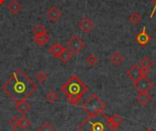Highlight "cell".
<instances>
[{"mask_svg": "<svg viewBox=\"0 0 156 131\" xmlns=\"http://www.w3.org/2000/svg\"><path fill=\"white\" fill-rule=\"evenodd\" d=\"M46 99L50 104H54L58 100V95H57V93L54 90H49L48 93L46 95Z\"/></svg>", "mask_w": 156, "mask_h": 131, "instance_id": "cell-20", "label": "cell"}, {"mask_svg": "<svg viewBox=\"0 0 156 131\" xmlns=\"http://www.w3.org/2000/svg\"><path fill=\"white\" fill-rule=\"evenodd\" d=\"M0 38H1V35H0Z\"/></svg>", "mask_w": 156, "mask_h": 131, "instance_id": "cell-32", "label": "cell"}, {"mask_svg": "<svg viewBox=\"0 0 156 131\" xmlns=\"http://www.w3.org/2000/svg\"><path fill=\"white\" fill-rule=\"evenodd\" d=\"M72 57V53L71 51L68 49V48H64L63 51H61L60 55L58 56V59L63 62V63H67L71 60Z\"/></svg>", "mask_w": 156, "mask_h": 131, "instance_id": "cell-17", "label": "cell"}, {"mask_svg": "<svg viewBox=\"0 0 156 131\" xmlns=\"http://www.w3.org/2000/svg\"><path fill=\"white\" fill-rule=\"evenodd\" d=\"M67 47L71 51V53L78 54L82 51V49L86 47V43L80 37L73 35L70 38V39L67 42Z\"/></svg>", "mask_w": 156, "mask_h": 131, "instance_id": "cell-5", "label": "cell"}, {"mask_svg": "<svg viewBox=\"0 0 156 131\" xmlns=\"http://www.w3.org/2000/svg\"><path fill=\"white\" fill-rule=\"evenodd\" d=\"M50 39V37L47 34V33H43V34H39V35H35L33 40L34 42L38 45V46H43L46 43H48Z\"/></svg>", "mask_w": 156, "mask_h": 131, "instance_id": "cell-14", "label": "cell"}, {"mask_svg": "<svg viewBox=\"0 0 156 131\" xmlns=\"http://www.w3.org/2000/svg\"><path fill=\"white\" fill-rule=\"evenodd\" d=\"M135 99L137 100V102L143 106V107H146L150 101L153 99V96L148 93V92H140L136 96H135Z\"/></svg>", "mask_w": 156, "mask_h": 131, "instance_id": "cell-10", "label": "cell"}, {"mask_svg": "<svg viewBox=\"0 0 156 131\" xmlns=\"http://www.w3.org/2000/svg\"><path fill=\"white\" fill-rule=\"evenodd\" d=\"M31 108V105L27 101V100H21L16 102V106H15V109L20 113L21 115H25L27 114Z\"/></svg>", "mask_w": 156, "mask_h": 131, "instance_id": "cell-12", "label": "cell"}, {"mask_svg": "<svg viewBox=\"0 0 156 131\" xmlns=\"http://www.w3.org/2000/svg\"><path fill=\"white\" fill-rule=\"evenodd\" d=\"M152 3H154V9H153V11H152V13H151V15H150V18H152L154 16V13H155L156 11V0H150Z\"/></svg>", "mask_w": 156, "mask_h": 131, "instance_id": "cell-28", "label": "cell"}, {"mask_svg": "<svg viewBox=\"0 0 156 131\" xmlns=\"http://www.w3.org/2000/svg\"><path fill=\"white\" fill-rule=\"evenodd\" d=\"M135 40L140 46H146L151 41V36L146 32V26H144L143 30L135 37Z\"/></svg>", "mask_w": 156, "mask_h": 131, "instance_id": "cell-9", "label": "cell"}, {"mask_svg": "<svg viewBox=\"0 0 156 131\" xmlns=\"http://www.w3.org/2000/svg\"><path fill=\"white\" fill-rule=\"evenodd\" d=\"M154 86L153 82L147 77V74H144L139 80L134 82L135 89L140 92H149Z\"/></svg>", "mask_w": 156, "mask_h": 131, "instance_id": "cell-6", "label": "cell"}, {"mask_svg": "<svg viewBox=\"0 0 156 131\" xmlns=\"http://www.w3.org/2000/svg\"><path fill=\"white\" fill-rule=\"evenodd\" d=\"M9 125L11 128H13L14 129H16L18 127H19V124H20V118L17 117V116H14L13 118H10L9 120Z\"/></svg>", "mask_w": 156, "mask_h": 131, "instance_id": "cell-24", "label": "cell"}, {"mask_svg": "<svg viewBox=\"0 0 156 131\" xmlns=\"http://www.w3.org/2000/svg\"><path fill=\"white\" fill-rule=\"evenodd\" d=\"M110 121H111L112 125L115 129H118L119 127H120V125L122 123L123 119H122V118L121 116H119L118 114H114L113 116L110 117Z\"/></svg>", "mask_w": 156, "mask_h": 131, "instance_id": "cell-19", "label": "cell"}, {"mask_svg": "<svg viewBox=\"0 0 156 131\" xmlns=\"http://www.w3.org/2000/svg\"><path fill=\"white\" fill-rule=\"evenodd\" d=\"M110 60H111V62L114 64V65H121L123 62H124V56L121 53V52H118V51H116V52H114L112 56H111V58H110Z\"/></svg>", "mask_w": 156, "mask_h": 131, "instance_id": "cell-18", "label": "cell"}, {"mask_svg": "<svg viewBox=\"0 0 156 131\" xmlns=\"http://www.w3.org/2000/svg\"><path fill=\"white\" fill-rule=\"evenodd\" d=\"M5 2V0H0V6H1V5H3Z\"/></svg>", "mask_w": 156, "mask_h": 131, "instance_id": "cell-30", "label": "cell"}, {"mask_svg": "<svg viewBox=\"0 0 156 131\" xmlns=\"http://www.w3.org/2000/svg\"><path fill=\"white\" fill-rule=\"evenodd\" d=\"M47 17L48 18L52 21V22H56L58 21L61 17H62V12L56 6H52L51 8H49L47 12Z\"/></svg>", "mask_w": 156, "mask_h": 131, "instance_id": "cell-11", "label": "cell"}, {"mask_svg": "<svg viewBox=\"0 0 156 131\" xmlns=\"http://www.w3.org/2000/svg\"><path fill=\"white\" fill-rule=\"evenodd\" d=\"M129 20H130V22H131L133 25H138V24L141 22V20H142V17H141L138 13L133 12V13H132V15L129 17Z\"/></svg>", "mask_w": 156, "mask_h": 131, "instance_id": "cell-21", "label": "cell"}, {"mask_svg": "<svg viewBox=\"0 0 156 131\" xmlns=\"http://www.w3.org/2000/svg\"><path fill=\"white\" fill-rule=\"evenodd\" d=\"M30 124H31V122H30V120H29L27 118L23 117L22 118H20V124H19V127L21 128V129H23V130L27 129L30 126Z\"/></svg>", "mask_w": 156, "mask_h": 131, "instance_id": "cell-25", "label": "cell"}, {"mask_svg": "<svg viewBox=\"0 0 156 131\" xmlns=\"http://www.w3.org/2000/svg\"><path fill=\"white\" fill-rule=\"evenodd\" d=\"M36 79L40 83V84H44L47 80H48V74L45 73L43 71H40L37 73L36 75Z\"/></svg>", "mask_w": 156, "mask_h": 131, "instance_id": "cell-26", "label": "cell"}, {"mask_svg": "<svg viewBox=\"0 0 156 131\" xmlns=\"http://www.w3.org/2000/svg\"><path fill=\"white\" fill-rule=\"evenodd\" d=\"M153 61L150 59V57L145 56L144 58H143V60L140 62V67L143 70V72L144 73V74H148L150 70L153 67Z\"/></svg>", "mask_w": 156, "mask_h": 131, "instance_id": "cell-13", "label": "cell"}, {"mask_svg": "<svg viewBox=\"0 0 156 131\" xmlns=\"http://www.w3.org/2000/svg\"><path fill=\"white\" fill-rule=\"evenodd\" d=\"M2 90L15 102L28 99L38 88L37 84L25 72L17 69L12 76L3 84Z\"/></svg>", "mask_w": 156, "mask_h": 131, "instance_id": "cell-1", "label": "cell"}, {"mask_svg": "<svg viewBox=\"0 0 156 131\" xmlns=\"http://www.w3.org/2000/svg\"><path fill=\"white\" fill-rule=\"evenodd\" d=\"M7 8H8L9 12H10L11 14H13V15H16V14H18V13H19V11L21 10L22 6H21V4L19 3V1H18V0H12V1L9 3V5H8Z\"/></svg>", "mask_w": 156, "mask_h": 131, "instance_id": "cell-15", "label": "cell"}, {"mask_svg": "<svg viewBox=\"0 0 156 131\" xmlns=\"http://www.w3.org/2000/svg\"><path fill=\"white\" fill-rule=\"evenodd\" d=\"M11 131H17L16 129H13V130H11Z\"/></svg>", "mask_w": 156, "mask_h": 131, "instance_id": "cell-31", "label": "cell"}, {"mask_svg": "<svg viewBox=\"0 0 156 131\" xmlns=\"http://www.w3.org/2000/svg\"><path fill=\"white\" fill-rule=\"evenodd\" d=\"M144 131H155V130H154V129H152V128H147V129H146Z\"/></svg>", "mask_w": 156, "mask_h": 131, "instance_id": "cell-29", "label": "cell"}, {"mask_svg": "<svg viewBox=\"0 0 156 131\" xmlns=\"http://www.w3.org/2000/svg\"><path fill=\"white\" fill-rule=\"evenodd\" d=\"M78 27L80 28V30L83 33H90L94 28V22L88 17H83L78 24Z\"/></svg>", "mask_w": 156, "mask_h": 131, "instance_id": "cell-8", "label": "cell"}, {"mask_svg": "<svg viewBox=\"0 0 156 131\" xmlns=\"http://www.w3.org/2000/svg\"><path fill=\"white\" fill-rule=\"evenodd\" d=\"M32 31H33V33H34L35 35H39V34L47 33V29H46V28H45L42 24H40V23L37 24V25L33 28Z\"/></svg>", "mask_w": 156, "mask_h": 131, "instance_id": "cell-22", "label": "cell"}, {"mask_svg": "<svg viewBox=\"0 0 156 131\" xmlns=\"http://www.w3.org/2000/svg\"><path fill=\"white\" fill-rule=\"evenodd\" d=\"M86 63L91 67H93L94 65H96L98 63V58L94 55V54H90L87 58H86Z\"/></svg>", "mask_w": 156, "mask_h": 131, "instance_id": "cell-23", "label": "cell"}, {"mask_svg": "<svg viewBox=\"0 0 156 131\" xmlns=\"http://www.w3.org/2000/svg\"><path fill=\"white\" fill-rule=\"evenodd\" d=\"M79 131H117L111 121L110 117L104 112L95 115L88 116L79 126Z\"/></svg>", "mask_w": 156, "mask_h": 131, "instance_id": "cell-3", "label": "cell"}, {"mask_svg": "<svg viewBox=\"0 0 156 131\" xmlns=\"http://www.w3.org/2000/svg\"><path fill=\"white\" fill-rule=\"evenodd\" d=\"M144 74V73L143 72V70L141 69V67L137 64H133L130 67V69L126 72V75L134 82H136L137 80H139L143 75Z\"/></svg>", "mask_w": 156, "mask_h": 131, "instance_id": "cell-7", "label": "cell"}, {"mask_svg": "<svg viewBox=\"0 0 156 131\" xmlns=\"http://www.w3.org/2000/svg\"><path fill=\"white\" fill-rule=\"evenodd\" d=\"M37 131H56V130H55V129L53 128V126H52L50 123H48V122H45V123H43V124L38 128Z\"/></svg>", "mask_w": 156, "mask_h": 131, "instance_id": "cell-27", "label": "cell"}, {"mask_svg": "<svg viewBox=\"0 0 156 131\" xmlns=\"http://www.w3.org/2000/svg\"><path fill=\"white\" fill-rule=\"evenodd\" d=\"M60 89L69 102L73 106H77L80 104L83 95L88 92L89 87L78 76L73 75L61 86Z\"/></svg>", "mask_w": 156, "mask_h": 131, "instance_id": "cell-2", "label": "cell"}, {"mask_svg": "<svg viewBox=\"0 0 156 131\" xmlns=\"http://www.w3.org/2000/svg\"><path fill=\"white\" fill-rule=\"evenodd\" d=\"M81 107L88 116H95L103 113L106 109V105L96 94L93 93L84 101Z\"/></svg>", "mask_w": 156, "mask_h": 131, "instance_id": "cell-4", "label": "cell"}, {"mask_svg": "<svg viewBox=\"0 0 156 131\" xmlns=\"http://www.w3.org/2000/svg\"><path fill=\"white\" fill-rule=\"evenodd\" d=\"M63 49H64V47L60 43L56 42L49 48V53L52 54L55 58H58V56L60 55Z\"/></svg>", "mask_w": 156, "mask_h": 131, "instance_id": "cell-16", "label": "cell"}]
</instances>
